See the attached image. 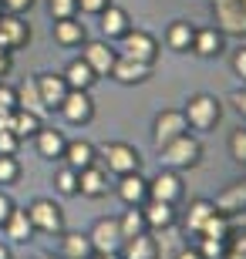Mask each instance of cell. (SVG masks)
I'll use <instances>...</instances> for the list:
<instances>
[{
  "mask_svg": "<svg viewBox=\"0 0 246 259\" xmlns=\"http://www.w3.org/2000/svg\"><path fill=\"white\" fill-rule=\"evenodd\" d=\"M186 121H189V128H196V132H213V128L219 125V118H223V108H219V101L213 95H192L189 101H186Z\"/></svg>",
  "mask_w": 246,
  "mask_h": 259,
  "instance_id": "1",
  "label": "cell"
},
{
  "mask_svg": "<svg viewBox=\"0 0 246 259\" xmlns=\"http://www.w3.org/2000/svg\"><path fill=\"white\" fill-rule=\"evenodd\" d=\"M159 152H162V165H169V168H192L202 158V145L186 132L179 138H172L169 145H162Z\"/></svg>",
  "mask_w": 246,
  "mask_h": 259,
  "instance_id": "2",
  "label": "cell"
},
{
  "mask_svg": "<svg viewBox=\"0 0 246 259\" xmlns=\"http://www.w3.org/2000/svg\"><path fill=\"white\" fill-rule=\"evenodd\" d=\"M118 54H125V58L132 61H142V64H155V58H159V40L152 37L149 30H125L122 37H118Z\"/></svg>",
  "mask_w": 246,
  "mask_h": 259,
  "instance_id": "3",
  "label": "cell"
},
{
  "mask_svg": "<svg viewBox=\"0 0 246 259\" xmlns=\"http://www.w3.org/2000/svg\"><path fill=\"white\" fill-rule=\"evenodd\" d=\"M98 155L104 158V168L115 172V175H128V172H138V168H142V155H138V148H132V145H125V142L101 145Z\"/></svg>",
  "mask_w": 246,
  "mask_h": 259,
  "instance_id": "4",
  "label": "cell"
},
{
  "mask_svg": "<svg viewBox=\"0 0 246 259\" xmlns=\"http://www.w3.org/2000/svg\"><path fill=\"white\" fill-rule=\"evenodd\" d=\"M213 17H216L219 34L246 37V10L239 0H213Z\"/></svg>",
  "mask_w": 246,
  "mask_h": 259,
  "instance_id": "5",
  "label": "cell"
},
{
  "mask_svg": "<svg viewBox=\"0 0 246 259\" xmlns=\"http://www.w3.org/2000/svg\"><path fill=\"white\" fill-rule=\"evenodd\" d=\"M27 219L30 226L44 236H61L64 232V215H61V205H54L51 199H34L27 205Z\"/></svg>",
  "mask_w": 246,
  "mask_h": 259,
  "instance_id": "6",
  "label": "cell"
},
{
  "mask_svg": "<svg viewBox=\"0 0 246 259\" xmlns=\"http://www.w3.org/2000/svg\"><path fill=\"white\" fill-rule=\"evenodd\" d=\"M88 239H91V249L98 252V256H108V252H118L122 249V229H118V219H98L95 226H91V232H88Z\"/></svg>",
  "mask_w": 246,
  "mask_h": 259,
  "instance_id": "7",
  "label": "cell"
},
{
  "mask_svg": "<svg viewBox=\"0 0 246 259\" xmlns=\"http://www.w3.org/2000/svg\"><path fill=\"white\" fill-rule=\"evenodd\" d=\"M61 115H64L67 125H88L91 118H95V101H91V95L88 91H67L64 101H61V108H57Z\"/></svg>",
  "mask_w": 246,
  "mask_h": 259,
  "instance_id": "8",
  "label": "cell"
},
{
  "mask_svg": "<svg viewBox=\"0 0 246 259\" xmlns=\"http://www.w3.org/2000/svg\"><path fill=\"white\" fill-rule=\"evenodd\" d=\"M186 132H189V121H186L182 111H162V115L155 118V125H152V145L162 148V145H169L172 138H179V135H186Z\"/></svg>",
  "mask_w": 246,
  "mask_h": 259,
  "instance_id": "9",
  "label": "cell"
},
{
  "mask_svg": "<svg viewBox=\"0 0 246 259\" xmlns=\"http://www.w3.org/2000/svg\"><path fill=\"white\" fill-rule=\"evenodd\" d=\"M34 81H38V91H41V101H44V108L48 111H57L61 108V101H64V95L71 91L64 81V74H54V71H41V74H34Z\"/></svg>",
  "mask_w": 246,
  "mask_h": 259,
  "instance_id": "10",
  "label": "cell"
},
{
  "mask_svg": "<svg viewBox=\"0 0 246 259\" xmlns=\"http://www.w3.org/2000/svg\"><path fill=\"white\" fill-rule=\"evenodd\" d=\"M81 58L88 61V67H91L98 77H108L112 74L115 58H118V51L108 48L104 40H85V44H81Z\"/></svg>",
  "mask_w": 246,
  "mask_h": 259,
  "instance_id": "11",
  "label": "cell"
},
{
  "mask_svg": "<svg viewBox=\"0 0 246 259\" xmlns=\"http://www.w3.org/2000/svg\"><path fill=\"white\" fill-rule=\"evenodd\" d=\"M149 199L152 202H175L182 199V179L175 175V168H165V172H159L155 179L149 182Z\"/></svg>",
  "mask_w": 246,
  "mask_h": 259,
  "instance_id": "12",
  "label": "cell"
},
{
  "mask_svg": "<svg viewBox=\"0 0 246 259\" xmlns=\"http://www.w3.org/2000/svg\"><path fill=\"white\" fill-rule=\"evenodd\" d=\"M149 74H152V64H142V61H132L125 54H118L108 77H115L118 84H142V81H149Z\"/></svg>",
  "mask_w": 246,
  "mask_h": 259,
  "instance_id": "13",
  "label": "cell"
},
{
  "mask_svg": "<svg viewBox=\"0 0 246 259\" xmlns=\"http://www.w3.org/2000/svg\"><path fill=\"white\" fill-rule=\"evenodd\" d=\"M78 195H88V199L108 195V168H101V165L81 168V172H78Z\"/></svg>",
  "mask_w": 246,
  "mask_h": 259,
  "instance_id": "14",
  "label": "cell"
},
{
  "mask_svg": "<svg viewBox=\"0 0 246 259\" xmlns=\"http://www.w3.org/2000/svg\"><path fill=\"white\" fill-rule=\"evenodd\" d=\"M64 145H67V138H64L61 128H44L41 125L38 135H34V148H38V155L48 158V162H57V158L64 155Z\"/></svg>",
  "mask_w": 246,
  "mask_h": 259,
  "instance_id": "15",
  "label": "cell"
},
{
  "mask_svg": "<svg viewBox=\"0 0 246 259\" xmlns=\"http://www.w3.org/2000/svg\"><path fill=\"white\" fill-rule=\"evenodd\" d=\"M118 256L122 259H159V239L149 236V232H138V236L122 242Z\"/></svg>",
  "mask_w": 246,
  "mask_h": 259,
  "instance_id": "16",
  "label": "cell"
},
{
  "mask_svg": "<svg viewBox=\"0 0 246 259\" xmlns=\"http://www.w3.org/2000/svg\"><path fill=\"white\" fill-rule=\"evenodd\" d=\"M98 17H101V34H104L108 40H118L125 30H132V17H128V10H125V7H115V4H108V7H104Z\"/></svg>",
  "mask_w": 246,
  "mask_h": 259,
  "instance_id": "17",
  "label": "cell"
},
{
  "mask_svg": "<svg viewBox=\"0 0 246 259\" xmlns=\"http://www.w3.org/2000/svg\"><path fill=\"white\" fill-rule=\"evenodd\" d=\"M0 37L7 40L10 51H17L30 40V27L20 20V14H0Z\"/></svg>",
  "mask_w": 246,
  "mask_h": 259,
  "instance_id": "18",
  "label": "cell"
},
{
  "mask_svg": "<svg viewBox=\"0 0 246 259\" xmlns=\"http://www.w3.org/2000/svg\"><path fill=\"white\" fill-rule=\"evenodd\" d=\"M61 162H64L67 168L81 172V168H88V165L98 162V148L91 142H67L64 145V155H61Z\"/></svg>",
  "mask_w": 246,
  "mask_h": 259,
  "instance_id": "19",
  "label": "cell"
},
{
  "mask_svg": "<svg viewBox=\"0 0 246 259\" xmlns=\"http://www.w3.org/2000/svg\"><path fill=\"white\" fill-rule=\"evenodd\" d=\"M54 40L61 48H81L88 40V30L81 20L75 17H64V20H54Z\"/></svg>",
  "mask_w": 246,
  "mask_h": 259,
  "instance_id": "20",
  "label": "cell"
},
{
  "mask_svg": "<svg viewBox=\"0 0 246 259\" xmlns=\"http://www.w3.org/2000/svg\"><path fill=\"white\" fill-rule=\"evenodd\" d=\"M118 199H122L125 205H142V202L149 199V182H145L138 172L122 175V182H118Z\"/></svg>",
  "mask_w": 246,
  "mask_h": 259,
  "instance_id": "21",
  "label": "cell"
},
{
  "mask_svg": "<svg viewBox=\"0 0 246 259\" xmlns=\"http://www.w3.org/2000/svg\"><path fill=\"white\" fill-rule=\"evenodd\" d=\"M213 205H216V212H223V215L243 212L246 209V182H236V185H229V189H223V192L213 199Z\"/></svg>",
  "mask_w": 246,
  "mask_h": 259,
  "instance_id": "22",
  "label": "cell"
},
{
  "mask_svg": "<svg viewBox=\"0 0 246 259\" xmlns=\"http://www.w3.org/2000/svg\"><path fill=\"white\" fill-rule=\"evenodd\" d=\"M91 239L88 232H61V259H91Z\"/></svg>",
  "mask_w": 246,
  "mask_h": 259,
  "instance_id": "23",
  "label": "cell"
},
{
  "mask_svg": "<svg viewBox=\"0 0 246 259\" xmlns=\"http://www.w3.org/2000/svg\"><path fill=\"white\" fill-rule=\"evenodd\" d=\"M142 212H145L149 229L165 232V229H172V226H175V205H172V202H152L149 199V205H145Z\"/></svg>",
  "mask_w": 246,
  "mask_h": 259,
  "instance_id": "24",
  "label": "cell"
},
{
  "mask_svg": "<svg viewBox=\"0 0 246 259\" xmlns=\"http://www.w3.org/2000/svg\"><path fill=\"white\" fill-rule=\"evenodd\" d=\"M223 37H226V34H219L216 27H202V30H196V37H192V51H196L199 58H219V54H223Z\"/></svg>",
  "mask_w": 246,
  "mask_h": 259,
  "instance_id": "25",
  "label": "cell"
},
{
  "mask_svg": "<svg viewBox=\"0 0 246 259\" xmlns=\"http://www.w3.org/2000/svg\"><path fill=\"white\" fill-rule=\"evenodd\" d=\"M64 81H67V88H75V91H88V88L98 81V74L88 67L85 58H78V61H71V64L64 67Z\"/></svg>",
  "mask_w": 246,
  "mask_h": 259,
  "instance_id": "26",
  "label": "cell"
},
{
  "mask_svg": "<svg viewBox=\"0 0 246 259\" xmlns=\"http://www.w3.org/2000/svg\"><path fill=\"white\" fill-rule=\"evenodd\" d=\"M14 95H17V108H24V111H34V115L44 118V101H41V91H38V81L34 77H27V81H20V88H14Z\"/></svg>",
  "mask_w": 246,
  "mask_h": 259,
  "instance_id": "27",
  "label": "cell"
},
{
  "mask_svg": "<svg viewBox=\"0 0 246 259\" xmlns=\"http://www.w3.org/2000/svg\"><path fill=\"white\" fill-rule=\"evenodd\" d=\"M4 229H7L10 242H27L30 236H34V226H30V219H27V209H17V205H14V212H10L7 222H4Z\"/></svg>",
  "mask_w": 246,
  "mask_h": 259,
  "instance_id": "28",
  "label": "cell"
},
{
  "mask_svg": "<svg viewBox=\"0 0 246 259\" xmlns=\"http://www.w3.org/2000/svg\"><path fill=\"white\" fill-rule=\"evenodd\" d=\"M192 37H196V27H192L189 20L169 24V34H165V40H169L172 51H192Z\"/></svg>",
  "mask_w": 246,
  "mask_h": 259,
  "instance_id": "29",
  "label": "cell"
},
{
  "mask_svg": "<svg viewBox=\"0 0 246 259\" xmlns=\"http://www.w3.org/2000/svg\"><path fill=\"white\" fill-rule=\"evenodd\" d=\"M118 229H122L125 239H132V236H138V232H149V222H145L142 205H128V209H125V215L118 219Z\"/></svg>",
  "mask_w": 246,
  "mask_h": 259,
  "instance_id": "30",
  "label": "cell"
},
{
  "mask_svg": "<svg viewBox=\"0 0 246 259\" xmlns=\"http://www.w3.org/2000/svg\"><path fill=\"white\" fill-rule=\"evenodd\" d=\"M213 212H216V205H213L209 199H192L189 202V212H186V229L199 232V229H202V222H206Z\"/></svg>",
  "mask_w": 246,
  "mask_h": 259,
  "instance_id": "31",
  "label": "cell"
},
{
  "mask_svg": "<svg viewBox=\"0 0 246 259\" xmlns=\"http://www.w3.org/2000/svg\"><path fill=\"white\" fill-rule=\"evenodd\" d=\"M38 128H41V115L24 111V108H17V111H14V128H10V132L17 135L20 142H24V138H34V135H38Z\"/></svg>",
  "mask_w": 246,
  "mask_h": 259,
  "instance_id": "32",
  "label": "cell"
},
{
  "mask_svg": "<svg viewBox=\"0 0 246 259\" xmlns=\"http://www.w3.org/2000/svg\"><path fill=\"white\" fill-rule=\"evenodd\" d=\"M196 236H199V239H229V215L213 212V215L202 222V229H199Z\"/></svg>",
  "mask_w": 246,
  "mask_h": 259,
  "instance_id": "33",
  "label": "cell"
},
{
  "mask_svg": "<svg viewBox=\"0 0 246 259\" xmlns=\"http://www.w3.org/2000/svg\"><path fill=\"white\" fill-rule=\"evenodd\" d=\"M54 189L61 195H78V172L67 168V165H61V168L54 172Z\"/></svg>",
  "mask_w": 246,
  "mask_h": 259,
  "instance_id": "34",
  "label": "cell"
},
{
  "mask_svg": "<svg viewBox=\"0 0 246 259\" xmlns=\"http://www.w3.org/2000/svg\"><path fill=\"white\" fill-rule=\"evenodd\" d=\"M20 179V162L14 155H0V185H14Z\"/></svg>",
  "mask_w": 246,
  "mask_h": 259,
  "instance_id": "35",
  "label": "cell"
},
{
  "mask_svg": "<svg viewBox=\"0 0 246 259\" xmlns=\"http://www.w3.org/2000/svg\"><path fill=\"white\" fill-rule=\"evenodd\" d=\"M229 249V239H202L199 242V256L202 259H223Z\"/></svg>",
  "mask_w": 246,
  "mask_h": 259,
  "instance_id": "36",
  "label": "cell"
},
{
  "mask_svg": "<svg viewBox=\"0 0 246 259\" xmlns=\"http://www.w3.org/2000/svg\"><path fill=\"white\" fill-rule=\"evenodd\" d=\"M229 155H233V162L246 165V128H236L229 135Z\"/></svg>",
  "mask_w": 246,
  "mask_h": 259,
  "instance_id": "37",
  "label": "cell"
},
{
  "mask_svg": "<svg viewBox=\"0 0 246 259\" xmlns=\"http://www.w3.org/2000/svg\"><path fill=\"white\" fill-rule=\"evenodd\" d=\"M48 14L54 20L75 17V14H78V0H48Z\"/></svg>",
  "mask_w": 246,
  "mask_h": 259,
  "instance_id": "38",
  "label": "cell"
},
{
  "mask_svg": "<svg viewBox=\"0 0 246 259\" xmlns=\"http://www.w3.org/2000/svg\"><path fill=\"white\" fill-rule=\"evenodd\" d=\"M10 111H17V95H14V88L0 84V115H10Z\"/></svg>",
  "mask_w": 246,
  "mask_h": 259,
  "instance_id": "39",
  "label": "cell"
},
{
  "mask_svg": "<svg viewBox=\"0 0 246 259\" xmlns=\"http://www.w3.org/2000/svg\"><path fill=\"white\" fill-rule=\"evenodd\" d=\"M20 138L14 132H0V155H17Z\"/></svg>",
  "mask_w": 246,
  "mask_h": 259,
  "instance_id": "40",
  "label": "cell"
},
{
  "mask_svg": "<svg viewBox=\"0 0 246 259\" xmlns=\"http://www.w3.org/2000/svg\"><path fill=\"white\" fill-rule=\"evenodd\" d=\"M0 7H4V14H27L34 0H0Z\"/></svg>",
  "mask_w": 246,
  "mask_h": 259,
  "instance_id": "41",
  "label": "cell"
},
{
  "mask_svg": "<svg viewBox=\"0 0 246 259\" xmlns=\"http://www.w3.org/2000/svg\"><path fill=\"white\" fill-rule=\"evenodd\" d=\"M108 4H112V0H78V10H81V14H91V17H98V14H101Z\"/></svg>",
  "mask_w": 246,
  "mask_h": 259,
  "instance_id": "42",
  "label": "cell"
},
{
  "mask_svg": "<svg viewBox=\"0 0 246 259\" xmlns=\"http://www.w3.org/2000/svg\"><path fill=\"white\" fill-rule=\"evenodd\" d=\"M233 71L246 81V48H236V54H233Z\"/></svg>",
  "mask_w": 246,
  "mask_h": 259,
  "instance_id": "43",
  "label": "cell"
},
{
  "mask_svg": "<svg viewBox=\"0 0 246 259\" xmlns=\"http://www.w3.org/2000/svg\"><path fill=\"white\" fill-rule=\"evenodd\" d=\"M14 212V199H10L7 192H0V226L7 222V215Z\"/></svg>",
  "mask_w": 246,
  "mask_h": 259,
  "instance_id": "44",
  "label": "cell"
},
{
  "mask_svg": "<svg viewBox=\"0 0 246 259\" xmlns=\"http://www.w3.org/2000/svg\"><path fill=\"white\" fill-rule=\"evenodd\" d=\"M229 101H233V105H236V111H239V115L246 118V88H239V91H233V95H229Z\"/></svg>",
  "mask_w": 246,
  "mask_h": 259,
  "instance_id": "45",
  "label": "cell"
},
{
  "mask_svg": "<svg viewBox=\"0 0 246 259\" xmlns=\"http://www.w3.org/2000/svg\"><path fill=\"white\" fill-rule=\"evenodd\" d=\"M175 259H202V256H199V249H179Z\"/></svg>",
  "mask_w": 246,
  "mask_h": 259,
  "instance_id": "46",
  "label": "cell"
},
{
  "mask_svg": "<svg viewBox=\"0 0 246 259\" xmlns=\"http://www.w3.org/2000/svg\"><path fill=\"white\" fill-rule=\"evenodd\" d=\"M10 71V54H0V77Z\"/></svg>",
  "mask_w": 246,
  "mask_h": 259,
  "instance_id": "47",
  "label": "cell"
},
{
  "mask_svg": "<svg viewBox=\"0 0 246 259\" xmlns=\"http://www.w3.org/2000/svg\"><path fill=\"white\" fill-rule=\"evenodd\" d=\"M223 259H246V252H239V249H233V246H229V249H226V256H223Z\"/></svg>",
  "mask_w": 246,
  "mask_h": 259,
  "instance_id": "48",
  "label": "cell"
},
{
  "mask_svg": "<svg viewBox=\"0 0 246 259\" xmlns=\"http://www.w3.org/2000/svg\"><path fill=\"white\" fill-rule=\"evenodd\" d=\"M233 249H239V252H246V236H239L236 242H233Z\"/></svg>",
  "mask_w": 246,
  "mask_h": 259,
  "instance_id": "49",
  "label": "cell"
},
{
  "mask_svg": "<svg viewBox=\"0 0 246 259\" xmlns=\"http://www.w3.org/2000/svg\"><path fill=\"white\" fill-rule=\"evenodd\" d=\"M0 259H10V246L7 242H0Z\"/></svg>",
  "mask_w": 246,
  "mask_h": 259,
  "instance_id": "50",
  "label": "cell"
},
{
  "mask_svg": "<svg viewBox=\"0 0 246 259\" xmlns=\"http://www.w3.org/2000/svg\"><path fill=\"white\" fill-rule=\"evenodd\" d=\"M0 54H10V48H7V40L0 37Z\"/></svg>",
  "mask_w": 246,
  "mask_h": 259,
  "instance_id": "51",
  "label": "cell"
},
{
  "mask_svg": "<svg viewBox=\"0 0 246 259\" xmlns=\"http://www.w3.org/2000/svg\"><path fill=\"white\" fill-rule=\"evenodd\" d=\"M98 259H122L118 252H108V256H98Z\"/></svg>",
  "mask_w": 246,
  "mask_h": 259,
  "instance_id": "52",
  "label": "cell"
},
{
  "mask_svg": "<svg viewBox=\"0 0 246 259\" xmlns=\"http://www.w3.org/2000/svg\"><path fill=\"white\" fill-rule=\"evenodd\" d=\"M41 259H57V256H41Z\"/></svg>",
  "mask_w": 246,
  "mask_h": 259,
  "instance_id": "53",
  "label": "cell"
},
{
  "mask_svg": "<svg viewBox=\"0 0 246 259\" xmlns=\"http://www.w3.org/2000/svg\"><path fill=\"white\" fill-rule=\"evenodd\" d=\"M239 4H243V10H246V0H239Z\"/></svg>",
  "mask_w": 246,
  "mask_h": 259,
  "instance_id": "54",
  "label": "cell"
}]
</instances>
